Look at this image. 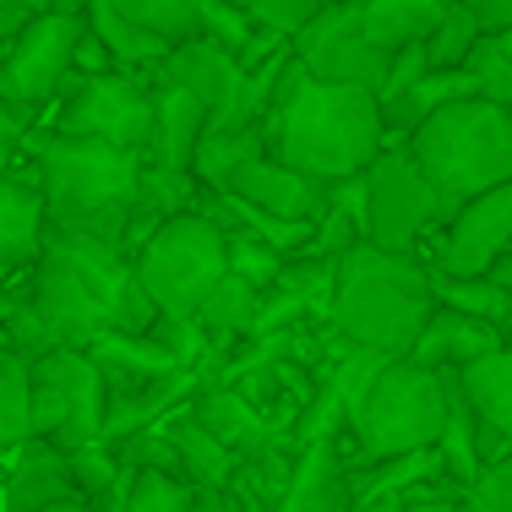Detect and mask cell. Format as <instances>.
Wrapping results in <instances>:
<instances>
[{
    "label": "cell",
    "mask_w": 512,
    "mask_h": 512,
    "mask_svg": "<svg viewBox=\"0 0 512 512\" xmlns=\"http://www.w3.org/2000/svg\"><path fill=\"white\" fill-rule=\"evenodd\" d=\"M131 284V256L82 229H50L33 256L28 289L0 322V344L17 355L50 349H88L115 327V306Z\"/></svg>",
    "instance_id": "obj_1"
},
{
    "label": "cell",
    "mask_w": 512,
    "mask_h": 512,
    "mask_svg": "<svg viewBox=\"0 0 512 512\" xmlns=\"http://www.w3.org/2000/svg\"><path fill=\"white\" fill-rule=\"evenodd\" d=\"M382 148H387V120L376 93L316 82L289 55L273 93V115H267V153L284 158L300 175L322 180V186H338V180L365 175Z\"/></svg>",
    "instance_id": "obj_2"
},
{
    "label": "cell",
    "mask_w": 512,
    "mask_h": 512,
    "mask_svg": "<svg viewBox=\"0 0 512 512\" xmlns=\"http://www.w3.org/2000/svg\"><path fill=\"white\" fill-rule=\"evenodd\" d=\"M436 295H431V267L425 256L409 251H382V246H355L333 262V295H327V327L344 344L371 349V355L404 360L431 322Z\"/></svg>",
    "instance_id": "obj_3"
},
{
    "label": "cell",
    "mask_w": 512,
    "mask_h": 512,
    "mask_svg": "<svg viewBox=\"0 0 512 512\" xmlns=\"http://www.w3.org/2000/svg\"><path fill=\"white\" fill-rule=\"evenodd\" d=\"M33 148V186L44 197L50 229H82L109 246L126 251L131 240V202L142 186V153H120L88 137H66V131H44L28 137Z\"/></svg>",
    "instance_id": "obj_4"
},
{
    "label": "cell",
    "mask_w": 512,
    "mask_h": 512,
    "mask_svg": "<svg viewBox=\"0 0 512 512\" xmlns=\"http://www.w3.org/2000/svg\"><path fill=\"white\" fill-rule=\"evenodd\" d=\"M404 148L420 158L447 202H469L512 180V109L491 99H458L409 131Z\"/></svg>",
    "instance_id": "obj_5"
},
{
    "label": "cell",
    "mask_w": 512,
    "mask_h": 512,
    "mask_svg": "<svg viewBox=\"0 0 512 512\" xmlns=\"http://www.w3.org/2000/svg\"><path fill=\"white\" fill-rule=\"evenodd\" d=\"M447 409H453V371H431V365L404 355L376 371L349 431H355L365 463H387V458L431 453L447 431Z\"/></svg>",
    "instance_id": "obj_6"
},
{
    "label": "cell",
    "mask_w": 512,
    "mask_h": 512,
    "mask_svg": "<svg viewBox=\"0 0 512 512\" xmlns=\"http://www.w3.org/2000/svg\"><path fill=\"white\" fill-rule=\"evenodd\" d=\"M131 273L148 289L158 316H197L207 289L229 273V235L207 213L186 207V213L164 218V224L131 251Z\"/></svg>",
    "instance_id": "obj_7"
},
{
    "label": "cell",
    "mask_w": 512,
    "mask_h": 512,
    "mask_svg": "<svg viewBox=\"0 0 512 512\" xmlns=\"http://www.w3.org/2000/svg\"><path fill=\"white\" fill-rule=\"evenodd\" d=\"M360 180H365V240L382 251L420 256L425 240H436L442 224L453 218V202L431 186V175L409 148L387 142Z\"/></svg>",
    "instance_id": "obj_8"
},
{
    "label": "cell",
    "mask_w": 512,
    "mask_h": 512,
    "mask_svg": "<svg viewBox=\"0 0 512 512\" xmlns=\"http://www.w3.org/2000/svg\"><path fill=\"white\" fill-rule=\"evenodd\" d=\"M104 404L109 387L88 349H50L33 355V436L77 453L88 442H104Z\"/></svg>",
    "instance_id": "obj_9"
},
{
    "label": "cell",
    "mask_w": 512,
    "mask_h": 512,
    "mask_svg": "<svg viewBox=\"0 0 512 512\" xmlns=\"http://www.w3.org/2000/svg\"><path fill=\"white\" fill-rule=\"evenodd\" d=\"M153 77L142 71H104V77H82L60 93L55 131L66 137H88L120 153H142L153 137Z\"/></svg>",
    "instance_id": "obj_10"
},
{
    "label": "cell",
    "mask_w": 512,
    "mask_h": 512,
    "mask_svg": "<svg viewBox=\"0 0 512 512\" xmlns=\"http://www.w3.org/2000/svg\"><path fill=\"white\" fill-rule=\"evenodd\" d=\"M82 33V11H39L28 28L11 39V50L0 55V88L17 109L55 104L71 88V50Z\"/></svg>",
    "instance_id": "obj_11"
},
{
    "label": "cell",
    "mask_w": 512,
    "mask_h": 512,
    "mask_svg": "<svg viewBox=\"0 0 512 512\" xmlns=\"http://www.w3.org/2000/svg\"><path fill=\"white\" fill-rule=\"evenodd\" d=\"M289 55L306 66V77L338 82V88H371L376 93V82L387 71V50H376L371 33H365L360 0H327L311 28H300L289 39Z\"/></svg>",
    "instance_id": "obj_12"
},
{
    "label": "cell",
    "mask_w": 512,
    "mask_h": 512,
    "mask_svg": "<svg viewBox=\"0 0 512 512\" xmlns=\"http://www.w3.org/2000/svg\"><path fill=\"white\" fill-rule=\"evenodd\" d=\"M512 251V180L491 186L480 197L458 202L453 218L436 235V251L425 256L431 273H458V278H480Z\"/></svg>",
    "instance_id": "obj_13"
},
{
    "label": "cell",
    "mask_w": 512,
    "mask_h": 512,
    "mask_svg": "<svg viewBox=\"0 0 512 512\" xmlns=\"http://www.w3.org/2000/svg\"><path fill=\"white\" fill-rule=\"evenodd\" d=\"M229 197L256 207V213L289 218V224H316V213H322V202H327V186L311 175H300V169H289L284 158L262 153L229 180Z\"/></svg>",
    "instance_id": "obj_14"
},
{
    "label": "cell",
    "mask_w": 512,
    "mask_h": 512,
    "mask_svg": "<svg viewBox=\"0 0 512 512\" xmlns=\"http://www.w3.org/2000/svg\"><path fill=\"white\" fill-rule=\"evenodd\" d=\"M453 382H458V398L474 414V425H480L485 463L512 458V349L502 344L496 355L463 365V371H453Z\"/></svg>",
    "instance_id": "obj_15"
},
{
    "label": "cell",
    "mask_w": 512,
    "mask_h": 512,
    "mask_svg": "<svg viewBox=\"0 0 512 512\" xmlns=\"http://www.w3.org/2000/svg\"><path fill=\"white\" fill-rule=\"evenodd\" d=\"M355 496H360L355 463L344 458V447L333 436H322V442H300L278 512H349Z\"/></svg>",
    "instance_id": "obj_16"
},
{
    "label": "cell",
    "mask_w": 512,
    "mask_h": 512,
    "mask_svg": "<svg viewBox=\"0 0 512 512\" xmlns=\"http://www.w3.org/2000/svg\"><path fill=\"white\" fill-rule=\"evenodd\" d=\"M82 485L71 474V453L33 436L22 453H11V469L0 474V512H44L60 502H77Z\"/></svg>",
    "instance_id": "obj_17"
},
{
    "label": "cell",
    "mask_w": 512,
    "mask_h": 512,
    "mask_svg": "<svg viewBox=\"0 0 512 512\" xmlns=\"http://www.w3.org/2000/svg\"><path fill=\"white\" fill-rule=\"evenodd\" d=\"M158 88V82H153ZM207 131V109L180 88H158L153 99V137L142 148V169L153 175H191V158H197V142Z\"/></svg>",
    "instance_id": "obj_18"
},
{
    "label": "cell",
    "mask_w": 512,
    "mask_h": 512,
    "mask_svg": "<svg viewBox=\"0 0 512 512\" xmlns=\"http://www.w3.org/2000/svg\"><path fill=\"white\" fill-rule=\"evenodd\" d=\"M502 344H507L502 327L480 322V316H463V311H453V306H436L431 322L420 327V338H414L409 360L431 365V371H463V365L496 355Z\"/></svg>",
    "instance_id": "obj_19"
},
{
    "label": "cell",
    "mask_w": 512,
    "mask_h": 512,
    "mask_svg": "<svg viewBox=\"0 0 512 512\" xmlns=\"http://www.w3.org/2000/svg\"><path fill=\"white\" fill-rule=\"evenodd\" d=\"M186 409L197 414V420H202L235 458H251V453H262L267 442H278V420H267V409L251 404V398L240 393V387H229V382L202 387V393L191 398Z\"/></svg>",
    "instance_id": "obj_20"
},
{
    "label": "cell",
    "mask_w": 512,
    "mask_h": 512,
    "mask_svg": "<svg viewBox=\"0 0 512 512\" xmlns=\"http://www.w3.org/2000/svg\"><path fill=\"white\" fill-rule=\"evenodd\" d=\"M44 235H50V213H44V197L33 180L0 169V273H17V267H33Z\"/></svg>",
    "instance_id": "obj_21"
},
{
    "label": "cell",
    "mask_w": 512,
    "mask_h": 512,
    "mask_svg": "<svg viewBox=\"0 0 512 512\" xmlns=\"http://www.w3.org/2000/svg\"><path fill=\"white\" fill-rule=\"evenodd\" d=\"M164 431H169V442H175V453H180V474H186L197 491H229L240 458L229 453V447L218 442L213 431H207L197 414H191V409H175V414L164 420Z\"/></svg>",
    "instance_id": "obj_22"
},
{
    "label": "cell",
    "mask_w": 512,
    "mask_h": 512,
    "mask_svg": "<svg viewBox=\"0 0 512 512\" xmlns=\"http://www.w3.org/2000/svg\"><path fill=\"white\" fill-rule=\"evenodd\" d=\"M447 11H453V0H360L365 33L387 55L409 50V44H425Z\"/></svg>",
    "instance_id": "obj_23"
},
{
    "label": "cell",
    "mask_w": 512,
    "mask_h": 512,
    "mask_svg": "<svg viewBox=\"0 0 512 512\" xmlns=\"http://www.w3.org/2000/svg\"><path fill=\"white\" fill-rule=\"evenodd\" d=\"M256 316H262V289L246 284L240 273H224L207 289L197 327L207 333V344H213V355H218V349H229V344H240V338L256 333Z\"/></svg>",
    "instance_id": "obj_24"
},
{
    "label": "cell",
    "mask_w": 512,
    "mask_h": 512,
    "mask_svg": "<svg viewBox=\"0 0 512 512\" xmlns=\"http://www.w3.org/2000/svg\"><path fill=\"white\" fill-rule=\"evenodd\" d=\"M262 153H267V126H240V131L207 126L197 142V158H191V180L202 191H229V180Z\"/></svg>",
    "instance_id": "obj_25"
},
{
    "label": "cell",
    "mask_w": 512,
    "mask_h": 512,
    "mask_svg": "<svg viewBox=\"0 0 512 512\" xmlns=\"http://www.w3.org/2000/svg\"><path fill=\"white\" fill-rule=\"evenodd\" d=\"M82 22H88V28H93V39H99L104 50H109V60H115V71H142V77H153V71H158V60L169 55L158 39H148V33H137V28H131V22L120 17V11L109 6V0H88V6H82Z\"/></svg>",
    "instance_id": "obj_26"
},
{
    "label": "cell",
    "mask_w": 512,
    "mask_h": 512,
    "mask_svg": "<svg viewBox=\"0 0 512 512\" xmlns=\"http://www.w3.org/2000/svg\"><path fill=\"white\" fill-rule=\"evenodd\" d=\"M33 442V360L0 344V458Z\"/></svg>",
    "instance_id": "obj_27"
},
{
    "label": "cell",
    "mask_w": 512,
    "mask_h": 512,
    "mask_svg": "<svg viewBox=\"0 0 512 512\" xmlns=\"http://www.w3.org/2000/svg\"><path fill=\"white\" fill-rule=\"evenodd\" d=\"M458 99H474V82H469V71H425L420 82L404 93V99H393V104H382V120H387V137L393 131H409L414 126H425V120L436 115V109H447V104H458Z\"/></svg>",
    "instance_id": "obj_28"
},
{
    "label": "cell",
    "mask_w": 512,
    "mask_h": 512,
    "mask_svg": "<svg viewBox=\"0 0 512 512\" xmlns=\"http://www.w3.org/2000/svg\"><path fill=\"white\" fill-rule=\"evenodd\" d=\"M137 33L158 39L164 50L202 39V0H109Z\"/></svg>",
    "instance_id": "obj_29"
},
{
    "label": "cell",
    "mask_w": 512,
    "mask_h": 512,
    "mask_svg": "<svg viewBox=\"0 0 512 512\" xmlns=\"http://www.w3.org/2000/svg\"><path fill=\"white\" fill-rule=\"evenodd\" d=\"M431 295H436V306H453L463 316H480V322H491V327H507V316H512V289L496 273H480V278L431 273Z\"/></svg>",
    "instance_id": "obj_30"
},
{
    "label": "cell",
    "mask_w": 512,
    "mask_h": 512,
    "mask_svg": "<svg viewBox=\"0 0 512 512\" xmlns=\"http://www.w3.org/2000/svg\"><path fill=\"white\" fill-rule=\"evenodd\" d=\"M202 491L186 474H164V469H137L126 474V512H197Z\"/></svg>",
    "instance_id": "obj_31"
},
{
    "label": "cell",
    "mask_w": 512,
    "mask_h": 512,
    "mask_svg": "<svg viewBox=\"0 0 512 512\" xmlns=\"http://www.w3.org/2000/svg\"><path fill=\"white\" fill-rule=\"evenodd\" d=\"M463 71L474 82V99H491V104L512 109V55H507L502 33H480L469 60H463Z\"/></svg>",
    "instance_id": "obj_32"
},
{
    "label": "cell",
    "mask_w": 512,
    "mask_h": 512,
    "mask_svg": "<svg viewBox=\"0 0 512 512\" xmlns=\"http://www.w3.org/2000/svg\"><path fill=\"white\" fill-rule=\"evenodd\" d=\"M480 22L469 17V11H447L442 22H436V33L425 39V55H431V71H458L463 60H469V50H474V39H480Z\"/></svg>",
    "instance_id": "obj_33"
},
{
    "label": "cell",
    "mask_w": 512,
    "mask_h": 512,
    "mask_svg": "<svg viewBox=\"0 0 512 512\" xmlns=\"http://www.w3.org/2000/svg\"><path fill=\"white\" fill-rule=\"evenodd\" d=\"M256 17L251 11H240V6H224V0H202V39H213L218 50H229V55H246L251 50V39H256Z\"/></svg>",
    "instance_id": "obj_34"
},
{
    "label": "cell",
    "mask_w": 512,
    "mask_h": 512,
    "mask_svg": "<svg viewBox=\"0 0 512 512\" xmlns=\"http://www.w3.org/2000/svg\"><path fill=\"white\" fill-rule=\"evenodd\" d=\"M284 262H289V256H278L273 246H262L256 235H229V273H240L256 289L273 284V278L284 273Z\"/></svg>",
    "instance_id": "obj_35"
},
{
    "label": "cell",
    "mask_w": 512,
    "mask_h": 512,
    "mask_svg": "<svg viewBox=\"0 0 512 512\" xmlns=\"http://www.w3.org/2000/svg\"><path fill=\"white\" fill-rule=\"evenodd\" d=\"M327 0H251V17L256 28L278 33V39H295L300 28H311L316 11H322Z\"/></svg>",
    "instance_id": "obj_36"
},
{
    "label": "cell",
    "mask_w": 512,
    "mask_h": 512,
    "mask_svg": "<svg viewBox=\"0 0 512 512\" xmlns=\"http://www.w3.org/2000/svg\"><path fill=\"white\" fill-rule=\"evenodd\" d=\"M425 71H431V55H425V44H409V50L387 55V71H382V82H376V104L404 99V93L425 77Z\"/></svg>",
    "instance_id": "obj_37"
},
{
    "label": "cell",
    "mask_w": 512,
    "mask_h": 512,
    "mask_svg": "<svg viewBox=\"0 0 512 512\" xmlns=\"http://www.w3.org/2000/svg\"><path fill=\"white\" fill-rule=\"evenodd\" d=\"M463 512H512V458H496L491 469L463 491Z\"/></svg>",
    "instance_id": "obj_38"
},
{
    "label": "cell",
    "mask_w": 512,
    "mask_h": 512,
    "mask_svg": "<svg viewBox=\"0 0 512 512\" xmlns=\"http://www.w3.org/2000/svg\"><path fill=\"white\" fill-rule=\"evenodd\" d=\"M22 142H28V109H17L6 99V88H0V158L17 153Z\"/></svg>",
    "instance_id": "obj_39"
},
{
    "label": "cell",
    "mask_w": 512,
    "mask_h": 512,
    "mask_svg": "<svg viewBox=\"0 0 512 512\" xmlns=\"http://www.w3.org/2000/svg\"><path fill=\"white\" fill-rule=\"evenodd\" d=\"M458 11H469L485 33H507L512 28V0H453Z\"/></svg>",
    "instance_id": "obj_40"
},
{
    "label": "cell",
    "mask_w": 512,
    "mask_h": 512,
    "mask_svg": "<svg viewBox=\"0 0 512 512\" xmlns=\"http://www.w3.org/2000/svg\"><path fill=\"white\" fill-rule=\"evenodd\" d=\"M28 22H33V11L22 6V0H0V55L11 50V39H17Z\"/></svg>",
    "instance_id": "obj_41"
},
{
    "label": "cell",
    "mask_w": 512,
    "mask_h": 512,
    "mask_svg": "<svg viewBox=\"0 0 512 512\" xmlns=\"http://www.w3.org/2000/svg\"><path fill=\"white\" fill-rule=\"evenodd\" d=\"M409 491H365V496H355L349 512H409Z\"/></svg>",
    "instance_id": "obj_42"
},
{
    "label": "cell",
    "mask_w": 512,
    "mask_h": 512,
    "mask_svg": "<svg viewBox=\"0 0 512 512\" xmlns=\"http://www.w3.org/2000/svg\"><path fill=\"white\" fill-rule=\"evenodd\" d=\"M22 6H28L33 17H39V11H82L88 0H22Z\"/></svg>",
    "instance_id": "obj_43"
},
{
    "label": "cell",
    "mask_w": 512,
    "mask_h": 512,
    "mask_svg": "<svg viewBox=\"0 0 512 512\" xmlns=\"http://www.w3.org/2000/svg\"><path fill=\"white\" fill-rule=\"evenodd\" d=\"M197 512H235V502H229L224 491H202V507Z\"/></svg>",
    "instance_id": "obj_44"
},
{
    "label": "cell",
    "mask_w": 512,
    "mask_h": 512,
    "mask_svg": "<svg viewBox=\"0 0 512 512\" xmlns=\"http://www.w3.org/2000/svg\"><path fill=\"white\" fill-rule=\"evenodd\" d=\"M44 512H104L93 496H77V502H60V507H44Z\"/></svg>",
    "instance_id": "obj_45"
},
{
    "label": "cell",
    "mask_w": 512,
    "mask_h": 512,
    "mask_svg": "<svg viewBox=\"0 0 512 512\" xmlns=\"http://www.w3.org/2000/svg\"><path fill=\"white\" fill-rule=\"evenodd\" d=\"M11 306H17V295H11L6 273H0V322H6V316H11Z\"/></svg>",
    "instance_id": "obj_46"
},
{
    "label": "cell",
    "mask_w": 512,
    "mask_h": 512,
    "mask_svg": "<svg viewBox=\"0 0 512 512\" xmlns=\"http://www.w3.org/2000/svg\"><path fill=\"white\" fill-rule=\"evenodd\" d=\"M491 273H496V278H502V284L512 289V251H507V256H502V262H496V267H491Z\"/></svg>",
    "instance_id": "obj_47"
},
{
    "label": "cell",
    "mask_w": 512,
    "mask_h": 512,
    "mask_svg": "<svg viewBox=\"0 0 512 512\" xmlns=\"http://www.w3.org/2000/svg\"><path fill=\"white\" fill-rule=\"evenodd\" d=\"M502 338H507V349H512V316H507V327H502Z\"/></svg>",
    "instance_id": "obj_48"
},
{
    "label": "cell",
    "mask_w": 512,
    "mask_h": 512,
    "mask_svg": "<svg viewBox=\"0 0 512 512\" xmlns=\"http://www.w3.org/2000/svg\"><path fill=\"white\" fill-rule=\"evenodd\" d=\"M224 6H240V11H251V0H224Z\"/></svg>",
    "instance_id": "obj_49"
},
{
    "label": "cell",
    "mask_w": 512,
    "mask_h": 512,
    "mask_svg": "<svg viewBox=\"0 0 512 512\" xmlns=\"http://www.w3.org/2000/svg\"><path fill=\"white\" fill-rule=\"evenodd\" d=\"M502 44H507V55H512V28H507V33H502Z\"/></svg>",
    "instance_id": "obj_50"
}]
</instances>
